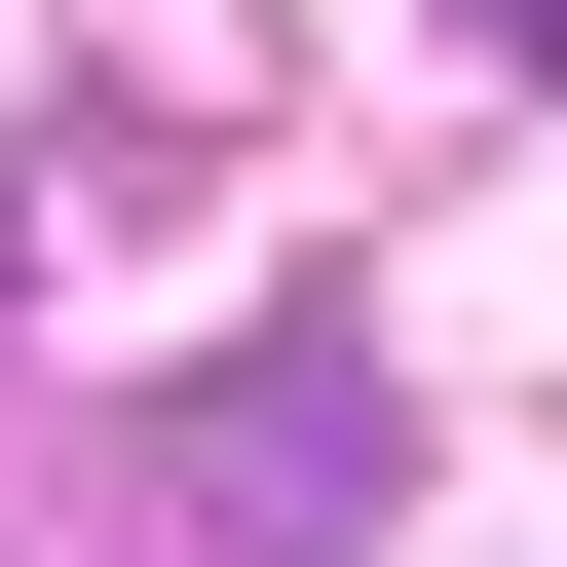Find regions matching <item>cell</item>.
I'll list each match as a JSON object with an SVG mask.
<instances>
[{
	"mask_svg": "<svg viewBox=\"0 0 567 567\" xmlns=\"http://www.w3.org/2000/svg\"><path fill=\"white\" fill-rule=\"evenodd\" d=\"M492 39H529V76H567V0H492Z\"/></svg>",
	"mask_w": 567,
	"mask_h": 567,
	"instance_id": "cell-1",
	"label": "cell"
}]
</instances>
